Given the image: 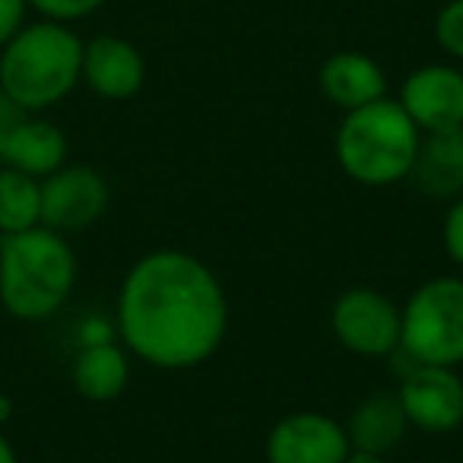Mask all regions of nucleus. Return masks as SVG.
Returning <instances> with one entry per match:
<instances>
[{"label": "nucleus", "instance_id": "nucleus-1", "mask_svg": "<svg viewBox=\"0 0 463 463\" xmlns=\"http://www.w3.org/2000/svg\"><path fill=\"white\" fill-rule=\"evenodd\" d=\"M124 349L162 372H187L219 353L229 334V298L210 264L181 248L149 251L118 289Z\"/></svg>", "mask_w": 463, "mask_h": 463}, {"label": "nucleus", "instance_id": "nucleus-2", "mask_svg": "<svg viewBox=\"0 0 463 463\" xmlns=\"http://www.w3.org/2000/svg\"><path fill=\"white\" fill-rule=\"evenodd\" d=\"M77 286V254L67 235L35 225L0 235V308L16 321L54 317Z\"/></svg>", "mask_w": 463, "mask_h": 463}, {"label": "nucleus", "instance_id": "nucleus-3", "mask_svg": "<svg viewBox=\"0 0 463 463\" xmlns=\"http://www.w3.org/2000/svg\"><path fill=\"white\" fill-rule=\"evenodd\" d=\"M83 83V39L67 23H26L0 48V90L23 111L54 109Z\"/></svg>", "mask_w": 463, "mask_h": 463}, {"label": "nucleus", "instance_id": "nucleus-4", "mask_svg": "<svg viewBox=\"0 0 463 463\" xmlns=\"http://www.w3.org/2000/svg\"><path fill=\"white\" fill-rule=\"evenodd\" d=\"M422 130L397 99H378L355 111H343L334 153L346 178L365 187H391L410 178Z\"/></svg>", "mask_w": 463, "mask_h": 463}, {"label": "nucleus", "instance_id": "nucleus-5", "mask_svg": "<svg viewBox=\"0 0 463 463\" xmlns=\"http://www.w3.org/2000/svg\"><path fill=\"white\" fill-rule=\"evenodd\" d=\"M400 311V353L422 365H463V277L425 279Z\"/></svg>", "mask_w": 463, "mask_h": 463}, {"label": "nucleus", "instance_id": "nucleus-6", "mask_svg": "<svg viewBox=\"0 0 463 463\" xmlns=\"http://www.w3.org/2000/svg\"><path fill=\"white\" fill-rule=\"evenodd\" d=\"M403 311L374 286H349L330 305V330L343 349L365 359H387L400 349Z\"/></svg>", "mask_w": 463, "mask_h": 463}, {"label": "nucleus", "instance_id": "nucleus-7", "mask_svg": "<svg viewBox=\"0 0 463 463\" xmlns=\"http://www.w3.org/2000/svg\"><path fill=\"white\" fill-rule=\"evenodd\" d=\"M397 397L410 429L425 435H450L463 425V378L457 368L422 365L406 355Z\"/></svg>", "mask_w": 463, "mask_h": 463}, {"label": "nucleus", "instance_id": "nucleus-8", "mask_svg": "<svg viewBox=\"0 0 463 463\" xmlns=\"http://www.w3.org/2000/svg\"><path fill=\"white\" fill-rule=\"evenodd\" d=\"M111 203V187L92 165H61L42 178V225L71 235L96 225Z\"/></svg>", "mask_w": 463, "mask_h": 463}, {"label": "nucleus", "instance_id": "nucleus-9", "mask_svg": "<svg viewBox=\"0 0 463 463\" xmlns=\"http://www.w3.org/2000/svg\"><path fill=\"white\" fill-rule=\"evenodd\" d=\"M346 425L317 410L283 416L267 435V463H346Z\"/></svg>", "mask_w": 463, "mask_h": 463}, {"label": "nucleus", "instance_id": "nucleus-10", "mask_svg": "<svg viewBox=\"0 0 463 463\" xmlns=\"http://www.w3.org/2000/svg\"><path fill=\"white\" fill-rule=\"evenodd\" d=\"M397 102L422 134L463 128V71L454 64L416 67L400 86Z\"/></svg>", "mask_w": 463, "mask_h": 463}, {"label": "nucleus", "instance_id": "nucleus-11", "mask_svg": "<svg viewBox=\"0 0 463 463\" xmlns=\"http://www.w3.org/2000/svg\"><path fill=\"white\" fill-rule=\"evenodd\" d=\"M83 83L99 99L128 102L146 83L143 52L121 35H96L83 42Z\"/></svg>", "mask_w": 463, "mask_h": 463}, {"label": "nucleus", "instance_id": "nucleus-12", "mask_svg": "<svg viewBox=\"0 0 463 463\" xmlns=\"http://www.w3.org/2000/svg\"><path fill=\"white\" fill-rule=\"evenodd\" d=\"M324 99L340 111H355L387 96L384 67L362 52H336L321 64L317 73Z\"/></svg>", "mask_w": 463, "mask_h": 463}, {"label": "nucleus", "instance_id": "nucleus-13", "mask_svg": "<svg viewBox=\"0 0 463 463\" xmlns=\"http://www.w3.org/2000/svg\"><path fill=\"white\" fill-rule=\"evenodd\" d=\"M410 181L431 200L460 197L463 194V128L422 134Z\"/></svg>", "mask_w": 463, "mask_h": 463}, {"label": "nucleus", "instance_id": "nucleus-14", "mask_svg": "<svg viewBox=\"0 0 463 463\" xmlns=\"http://www.w3.org/2000/svg\"><path fill=\"white\" fill-rule=\"evenodd\" d=\"M73 391L90 403H111L130 384V353L115 340L83 343L71 368Z\"/></svg>", "mask_w": 463, "mask_h": 463}, {"label": "nucleus", "instance_id": "nucleus-15", "mask_svg": "<svg viewBox=\"0 0 463 463\" xmlns=\"http://www.w3.org/2000/svg\"><path fill=\"white\" fill-rule=\"evenodd\" d=\"M0 165H10L39 181L48 178L61 165H67V134L48 118L26 115L10 134Z\"/></svg>", "mask_w": 463, "mask_h": 463}, {"label": "nucleus", "instance_id": "nucleus-16", "mask_svg": "<svg viewBox=\"0 0 463 463\" xmlns=\"http://www.w3.org/2000/svg\"><path fill=\"white\" fill-rule=\"evenodd\" d=\"M406 431H410V419H406L397 393H372V397H365L355 406L346 422L353 450L378 457H387L391 450H397Z\"/></svg>", "mask_w": 463, "mask_h": 463}, {"label": "nucleus", "instance_id": "nucleus-17", "mask_svg": "<svg viewBox=\"0 0 463 463\" xmlns=\"http://www.w3.org/2000/svg\"><path fill=\"white\" fill-rule=\"evenodd\" d=\"M42 225V181L0 165V235Z\"/></svg>", "mask_w": 463, "mask_h": 463}, {"label": "nucleus", "instance_id": "nucleus-18", "mask_svg": "<svg viewBox=\"0 0 463 463\" xmlns=\"http://www.w3.org/2000/svg\"><path fill=\"white\" fill-rule=\"evenodd\" d=\"M435 42L448 58L463 61V0H448L435 16Z\"/></svg>", "mask_w": 463, "mask_h": 463}, {"label": "nucleus", "instance_id": "nucleus-19", "mask_svg": "<svg viewBox=\"0 0 463 463\" xmlns=\"http://www.w3.org/2000/svg\"><path fill=\"white\" fill-rule=\"evenodd\" d=\"M109 0H29V10L42 16V20H52V23H77L86 20V16L99 14Z\"/></svg>", "mask_w": 463, "mask_h": 463}, {"label": "nucleus", "instance_id": "nucleus-20", "mask_svg": "<svg viewBox=\"0 0 463 463\" xmlns=\"http://www.w3.org/2000/svg\"><path fill=\"white\" fill-rule=\"evenodd\" d=\"M441 241H444V251H448V258L463 270V194L457 200H450L448 213H444Z\"/></svg>", "mask_w": 463, "mask_h": 463}, {"label": "nucleus", "instance_id": "nucleus-21", "mask_svg": "<svg viewBox=\"0 0 463 463\" xmlns=\"http://www.w3.org/2000/svg\"><path fill=\"white\" fill-rule=\"evenodd\" d=\"M29 23V0H0V48Z\"/></svg>", "mask_w": 463, "mask_h": 463}, {"label": "nucleus", "instance_id": "nucleus-22", "mask_svg": "<svg viewBox=\"0 0 463 463\" xmlns=\"http://www.w3.org/2000/svg\"><path fill=\"white\" fill-rule=\"evenodd\" d=\"M26 115H29V111H23L20 105L7 96V92L0 90V159H4V146H7L10 134H14L16 124H20Z\"/></svg>", "mask_w": 463, "mask_h": 463}, {"label": "nucleus", "instance_id": "nucleus-23", "mask_svg": "<svg viewBox=\"0 0 463 463\" xmlns=\"http://www.w3.org/2000/svg\"><path fill=\"white\" fill-rule=\"evenodd\" d=\"M0 463H20V457H16V448L10 444V438L0 431Z\"/></svg>", "mask_w": 463, "mask_h": 463}, {"label": "nucleus", "instance_id": "nucleus-24", "mask_svg": "<svg viewBox=\"0 0 463 463\" xmlns=\"http://www.w3.org/2000/svg\"><path fill=\"white\" fill-rule=\"evenodd\" d=\"M346 463H387V457H378V454H362V450H353L346 457Z\"/></svg>", "mask_w": 463, "mask_h": 463}, {"label": "nucleus", "instance_id": "nucleus-25", "mask_svg": "<svg viewBox=\"0 0 463 463\" xmlns=\"http://www.w3.org/2000/svg\"><path fill=\"white\" fill-rule=\"evenodd\" d=\"M10 416H14V400H10V397H7V393L0 391V425L7 422V419H10Z\"/></svg>", "mask_w": 463, "mask_h": 463}, {"label": "nucleus", "instance_id": "nucleus-26", "mask_svg": "<svg viewBox=\"0 0 463 463\" xmlns=\"http://www.w3.org/2000/svg\"><path fill=\"white\" fill-rule=\"evenodd\" d=\"M0 311H4V308H0Z\"/></svg>", "mask_w": 463, "mask_h": 463}, {"label": "nucleus", "instance_id": "nucleus-27", "mask_svg": "<svg viewBox=\"0 0 463 463\" xmlns=\"http://www.w3.org/2000/svg\"><path fill=\"white\" fill-rule=\"evenodd\" d=\"M264 463H267V460H264Z\"/></svg>", "mask_w": 463, "mask_h": 463}]
</instances>
